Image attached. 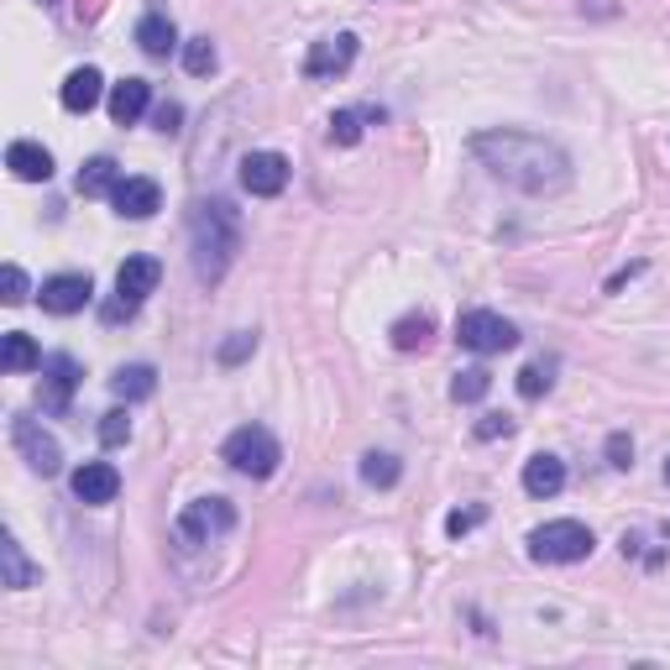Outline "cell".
<instances>
[{
  "mask_svg": "<svg viewBox=\"0 0 670 670\" xmlns=\"http://www.w3.org/2000/svg\"><path fill=\"white\" fill-rule=\"evenodd\" d=\"M331 142H340V147H357L361 142V116H357V111H335V116H331Z\"/></svg>",
  "mask_w": 670,
  "mask_h": 670,
  "instance_id": "31",
  "label": "cell"
},
{
  "mask_svg": "<svg viewBox=\"0 0 670 670\" xmlns=\"http://www.w3.org/2000/svg\"><path fill=\"white\" fill-rule=\"evenodd\" d=\"M105 105H111V120H116V126H131V120H142L147 111H152V84H147V79H120V84H111Z\"/></svg>",
  "mask_w": 670,
  "mask_h": 670,
  "instance_id": "16",
  "label": "cell"
},
{
  "mask_svg": "<svg viewBox=\"0 0 670 670\" xmlns=\"http://www.w3.org/2000/svg\"><path fill=\"white\" fill-rule=\"evenodd\" d=\"M137 48H142L147 58H168V53L178 48V26L152 11V16H142V22H137Z\"/></svg>",
  "mask_w": 670,
  "mask_h": 670,
  "instance_id": "19",
  "label": "cell"
},
{
  "mask_svg": "<svg viewBox=\"0 0 670 670\" xmlns=\"http://www.w3.org/2000/svg\"><path fill=\"white\" fill-rule=\"evenodd\" d=\"M126 440H131V414L126 408L100 414V446H126Z\"/></svg>",
  "mask_w": 670,
  "mask_h": 670,
  "instance_id": "30",
  "label": "cell"
},
{
  "mask_svg": "<svg viewBox=\"0 0 670 670\" xmlns=\"http://www.w3.org/2000/svg\"><path fill=\"white\" fill-rule=\"evenodd\" d=\"M58 100H63V111H73V116H90L100 100H105V73L100 69H73L69 79H63V90H58Z\"/></svg>",
  "mask_w": 670,
  "mask_h": 670,
  "instance_id": "15",
  "label": "cell"
},
{
  "mask_svg": "<svg viewBox=\"0 0 670 670\" xmlns=\"http://www.w3.org/2000/svg\"><path fill=\"white\" fill-rule=\"evenodd\" d=\"M472 158H477L498 184L534 199H551L571 184V158L551 142V137H534V131H513V126H493L472 137Z\"/></svg>",
  "mask_w": 670,
  "mask_h": 670,
  "instance_id": "1",
  "label": "cell"
},
{
  "mask_svg": "<svg viewBox=\"0 0 670 670\" xmlns=\"http://www.w3.org/2000/svg\"><path fill=\"white\" fill-rule=\"evenodd\" d=\"M220 455H226V466H231V472L263 482V477H273V472H278L284 446H278V435L267 430V425H241V430L226 435Z\"/></svg>",
  "mask_w": 670,
  "mask_h": 670,
  "instance_id": "3",
  "label": "cell"
},
{
  "mask_svg": "<svg viewBox=\"0 0 670 670\" xmlns=\"http://www.w3.org/2000/svg\"><path fill=\"white\" fill-rule=\"evenodd\" d=\"M236 529V508L226 498H194L184 513H178V524H173V534H178V545H189V551H199V545H216L220 534H231Z\"/></svg>",
  "mask_w": 670,
  "mask_h": 670,
  "instance_id": "5",
  "label": "cell"
},
{
  "mask_svg": "<svg viewBox=\"0 0 670 670\" xmlns=\"http://www.w3.org/2000/svg\"><path fill=\"white\" fill-rule=\"evenodd\" d=\"M608 466H619V472H628L634 466V440L628 435H608Z\"/></svg>",
  "mask_w": 670,
  "mask_h": 670,
  "instance_id": "32",
  "label": "cell"
},
{
  "mask_svg": "<svg viewBox=\"0 0 670 670\" xmlns=\"http://www.w3.org/2000/svg\"><path fill=\"white\" fill-rule=\"evenodd\" d=\"M398 477H404V461H398V455H388V451L361 455V482H367V487H393Z\"/></svg>",
  "mask_w": 670,
  "mask_h": 670,
  "instance_id": "25",
  "label": "cell"
},
{
  "mask_svg": "<svg viewBox=\"0 0 670 670\" xmlns=\"http://www.w3.org/2000/svg\"><path fill=\"white\" fill-rule=\"evenodd\" d=\"M120 493V472L111 461H84L79 472H73V498L90 503V508H105V503H116Z\"/></svg>",
  "mask_w": 670,
  "mask_h": 670,
  "instance_id": "12",
  "label": "cell"
},
{
  "mask_svg": "<svg viewBox=\"0 0 670 670\" xmlns=\"http://www.w3.org/2000/svg\"><path fill=\"white\" fill-rule=\"evenodd\" d=\"M487 388H493V372H487V367H466V372H455L451 398L455 404H482V398H487Z\"/></svg>",
  "mask_w": 670,
  "mask_h": 670,
  "instance_id": "26",
  "label": "cell"
},
{
  "mask_svg": "<svg viewBox=\"0 0 670 670\" xmlns=\"http://www.w3.org/2000/svg\"><path fill=\"white\" fill-rule=\"evenodd\" d=\"M455 340L466 346V351H477V357H498V351H513L519 346V331H513V320H503L493 310H466L455 320Z\"/></svg>",
  "mask_w": 670,
  "mask_h": 670,
  "instance_id": "6",
  "label": "cell"
},
{
  "mask_svg": "<svg viewBox=\"0 0 670 670\" xmlns=\"http://www.w3.org/2000/svg\"><path fill=\"white\" fill-rule=\"evenodd\" d=\"M158 278H163L158 257H126V263H120V273H116V304H105V325L131 320V314H137V304H142L147 293L158 288Z\"/></svg>",
  "mask_w": 670,
  "mask_h": 670,
  "instance_id": "7",
  "label": "cell"
},
{
  "mask_svg": "<svg viewBox=\"0 0 670 670\" xmlns=\"http://www.w3.org/2000/svg\"><path fill=\"white\" fill-rule=\"evenodd\" d=\"M551 383H555V361L551 357L529 361L524 372H519V393H524V398H545V393H551Z\"/></svg>",
  "mask_w": 670,
  "mask_h": 670,
  "instance_id": "27",
  "label": "cell"
},
{
  "mask_svg": "<svg viewBox=\"0 0 670 670\" xmlns=\"http://www.w3.org/2000/svg\"><path fill=\"white\" fill-rule=\"evenodd\" d=\"M666 482H670V461H666Z\"/></svg>",
  "mask_w": 670,
  "mask_h": 670,
  "instance_id": "37",
  "label": "cell"
},
{
  "mask_svg": "<svg viewBox=\"0 0 670 670\" xmlns=\"http://www.w3.org/2000/svg\"><path fill=\"white\" fill-rule=\"evenodd\" d=\"M0 367H5V372H32V367H43L37 340L26 331H5V340H0Z\"/></svg>",
  "mask_w": 670,
  "mask_h": 670,
  "instance_id": "22",
  "label": "cell"
},
{
  "mask_svg": "<svg viewBox=\"0 0 670 670\" xmlns=\"http://www.w3.org/2000/svg\"><path fill=\"white\" fill-rule=\"evenodd\" d=\"M0 299H5V304H22L26 299V273L16 263L5 267V293H0Z\"/></svg>",
  "mask_w": 670,
  "mask_h": 670,
  "instance_id": "35",
  "label": "cell"
},
{
  "mask_svg": "<svg viewBox=\"0 0 670 670\" xmlns=\"http://www.w3.org/2000/svg\"><path fill=\"white\" fill-rule=\"evenodd\" d=\"M116 184H120L116 158H90L79 168V194H116Z\"/></svg>",
  "mask_w": 670,
  "mask_h": 670,
  "instance_id": "24",
  "label": "cell"
},
{
  "mask_svg": "<svg viewBox=\"0 0 670 670\" xmlns=\"http://www.w3.org/2000/svg\"><path fill=\"white\" fill-rule=\"evenodd\" d=\"M393 346L398 351H425L430 346V335H435V320L425 310H414V314H404V320H393Z\"/></svg>",
  "mask_w": 670,
  "mask_h": 670,
  "instance_id": "23",
  "label": "cell"
},
{
  "mask_svg": "<svg viewBox=\"0 0 670 670\" xmlns=\"http://www.w3.org/2000/svg\"><path fill=\"white\" fill-rule=\"evenodd\" d=\"M5 168H11L22 184H48L53 178V152L43 142H11L5 147Z\"/></svg>",
  "mask_w": 670,
  "mask_h": 670,
  "instance_id": "17",
  "label": "cell"
},
{
  "mask_svg": "<svg viewBox=\"0 0 670 670\" xmlns=\"http://www.w3.org/2000/svg\"><path fill=\"white\" fill-rule=\"evenodd\" d=\"M566 487V461L561 455H529L524 461V493L529 498H555Z\"/></svg>",
  "mask_w": 670,
  "mask_h": 670,
  "instance_id": "18",
  "label": "cell"
},
{
  "mask_svg": "<svg viewBox=\"0 0 670 670\" xmlns=\"http://www.w3.org/2000/svg\"><path fill=\"white\" fill-rule=\"evenodd\" d=\"M79 361L69 357V351H53V357H43V414H63L73 398V388H79Z\"/></svg>",
  "mask_w": 670,
  "mask_h": 670,
  "instance_id": "10",
  "label": "cell"
},
{
  "mask_svg": "<svg viewBox=\"0 0 670 670\" xmlns=\"http://www.w3.org/2000/svg\"><path fill=\"white\" fill-rule=\"evenodd\" d=\"M0 571H5V587H11V592H26V587L37 581V566L22 555L16 534H0Z\"/></svg>",
  "mask_w": 670,
  "mask_h": 670,
  "instance_id": "21",
  "label": "cell"
},
{
  "mask_svg": "<svg viewBox=\"0 0 670 670\" xmlns=\"http://www.w3.org/2000/svg\"><path fill=\"white\" fill-rule=\"evenodd\" d=\"M513 435V419L508 414H482L477 419V440H508Z\"/></svg>",
  "mask_w": 670,
  "mask_h": 670,
  "instance_id": "33",
  "label": "cell"
},
{
  "mask_svg": "<svg viewBox=\"0 0 670 670\" xmlns=\"http://www.w3.org/2000/svg\"><path fill=\"white\" fill-rule=\"evenodd\" d=\"M184 69L205 79V73L216 69V43H210V37H189V43H184Z\"/></svg>",
  "mask_w": 670,
  "mask_h": 670,
  "instance_id": "28",
  "label": "cell"
},
{
  "mask_svg": "<svg viewBox=\"0 0 670 670\" xmlns=\"http://www.w3.org/2000/svg\"><path fill=\"white\" fill-rule=\"evenodd\" d=\"M477 524H482V508H466V513L455 508L451 519H446V534H451V540H461V534H472Z\"/></svg>",
  "mask_w": 670,
  "mask_h": 670,
  "instance_id": "34",
  "label": "cell"
},
{
  "mask_svg": "<svg viewBox=\"0 0 670 670\" xmlns=\"http://www.w3.org/2000/svg\"><path fill=\"white\" fill-rule=\"evenodd\" d=\"M111 205H116V216H126V220H147L163 210V189H158L152 178H120L116 194H111Z\"/></svg>",
  "mask_w": 670,
  "mask_h": 670,
  "instance_id": "14",
  "label": "cell"
},
{
  "mask_svg": "<svg viewBox=\"0 0 670 670\" xmlns=\"http://www.w3.org/2000/svg\"><path fill=\"white\" fill-rule=\"evenodd\" d=\"M241 189L257 194V199L284 194L288 189V158L284 152H246V158H241Z\"/></svg>",
  "mask_w": 670,
  "mask_h": 670,
  "instance_id": "9",
  "label": "cell"
},
{
  "mask_svg": "<svg viewBox=\"0 0 670 670\" xmlns=\"http://www.w3.org/2000/svg\"><path fill=\"white\" fill-rule=\"evenodd\" d=\"M90 293H95L90 273H53L48 284H43V310L48 314H79L84 304H90Z\"/></svg>",
  "mask_w": 670,
  "mask_h": 670,
  "instance_id": "11",
  "label": "cell"
},
{
  "mask_svg": "<svg viewBox=\"0 0 670 670\" xmlns=\"http://www.w3.org/2000/svg\"><path fill=\"white\" fill-rule=\"evenodd\" d=\"M11 440H16V451L22 461L37 472V477H58V466H63V451H58V440H53L37 419H26V414H11Z\"/></svg>",
  "mask_w": 670,
  "mask_h": 670,
  "instance_id": "8",
  "label": "cell"
},
{
  "mask_svg": "<svg viewBox=\"0 0 670 670\" xmlns=\"http://www.w3.org/2000/svg\"><path fill=\"white\" fill-rule=\"evenodd\" d=\"M241 252V210L231 199H205L194 205L189 216V263H194V278L205 288H216L231 263Z\"/></svg>",
  "mask_w": 670,
  "mask_h": 670,
  "instance_id": "2",
  "label": "cell"
},
{
  "mask_svg": "<svg viewBox=\"0 0 670 670\" xmlns=\"http://www.w3.org/2000/svg\"><path fill=\"white\" fill-rule=\"evenodd\" d=\"M592 529L581 524V519H551V524L529 529V555L540 561V566H576V561H587L592 555Z\"/></svg>",
  "mask_w": 670,
  "mask_h": 670,
  "instance_id": "4",
  "label": "cell"
},
{
  "mask_svg": "<svg viewBox=\"0 0 670 670\" xmlns=\"http://www.w3.org/2000/svg\"><path fill=\"white\" fill-rule=\"evenodd\" d=\"M351 63H357V37H351V32H340V37L314 43L310 58H304V73H310V79H335V73H346Z\"/></svg>",
  "mask_w": 670,
  "mask_h": 670,
  "instance_id": "13",
  "label": "cell"
},
{
  "mask_svg": "<svg viewBox=\"0 0 670 670\" xmlns=\"http://www.w3.org/2000/svg\"><path fill=\"white\" fill-rule=\"evenodd\" d=\"M152 120H158V131H178V120H184V111H178V105L168 100V105H158V111H152Z\"/></svg>",
  "mask_w": 670,
  "mask_h": 670,
  "instance_id": "36",
  "label": "cell"
},
{
  "mask_svg": "<svg viewBox=\"0 0 670 670\" xmlns=\"http://www.w3.org/2000/svg\"><path fill=\"white\" fill-rule=\"evenodd\" d=\"M252 351H257V331H236L231 340H220L216 357H220V367H241Z\"/></svg>",
  "mask_w": 670,
  "mask_h": 670,
  "instance_id": "29",
  "label": "cell"
},
{
  "mask_svg": "<svg viewBox=\"0 0 670 670\" xmlns=\"http://www.w3.org/2000/svg\"><path fill=\"white\" fill-rule=\"evenodd\" d=\"M111 393H116V398H126V404H142V398H152V393H158V372H152L147 361H137V367H120L116 378H111Z\"/></svg>",
  "mask_w": 670,
  "mask_h": 670,
  "instance_id": "20",
  "label": "cell"
}]
</instances>
